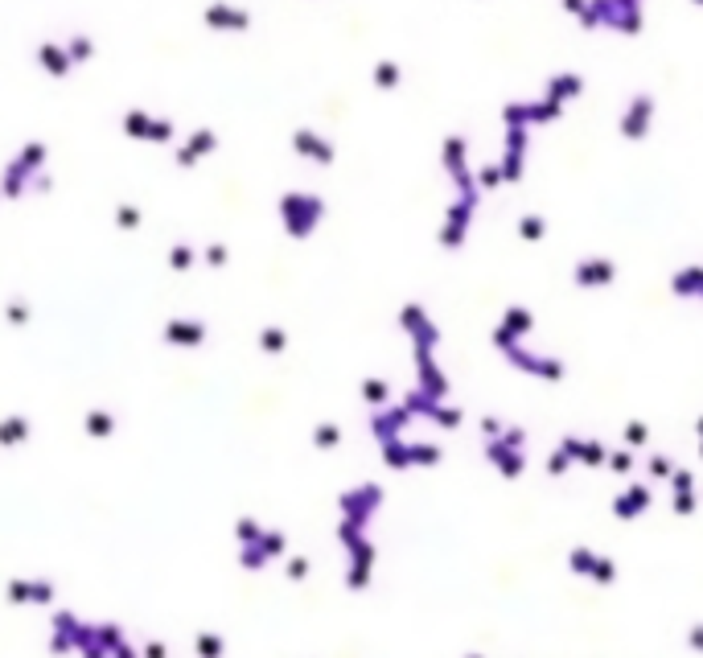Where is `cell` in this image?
Masks as SVG:
<instances>
[]
</instances>
